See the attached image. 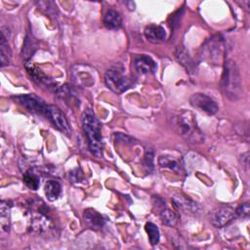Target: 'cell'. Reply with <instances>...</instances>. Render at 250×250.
Instances as JSON below:
<instances>
[{"instance_id": "44dd1931", "label": "cell", "mask_w": 250, "mask_h": 250, "mask_svg": "<svg viewBox=\"0 0 250 250\" xmlns=\"http://www.w3.org/2000/svg\"><path fill=\"white\" fill-rule=\"evenodd\" d=\"M145 229L148 235L149 238V242L151 245H155L159 242V238H160V234H159V229L158 228L153 224V223H146L145 226Z\"/></svg>"}, {"instance_id": "3957f363", "label": "cell", "mask_w": 250, "mask_h": 250, "mask_svg": "<svg viewBox=\"0 0 250 250\" xmlns=\"http://www.w3.org/2000/svg\"><path fill=\"white\" fill-rule=\"evenodd\" d=\"M82 126L88 139L89 147L93 154L98 157L103 155L104 143L101 133V122L91 108H87L82 113Z\"/></svg>"}, {"instance_id": "d6986e66", "label": "cell", "mask_w": 250, "mask_h": 250, "mask_svg": "<svg viewBox=\"0 0 250 250\" xmlns=\"http://www.w3.org/2000/svg\"><path fill=\"white\" fill-rule=\"evenodd\" d=\"M0 224L5 231L10 229V205L8 202L2 201L0 206Z\"/></svg>"}, {"instance_id": "e0dca14e", "label": "cell", "mask_w": 250, "mask_h": 250, "mask_svg": "<svg viewBox=\"0 0 250 250\" xmlns=\"http://www.w3.org/2000/svg\"><path fill=\"white\" fill-rule=\"evenodd\" d=\"M44 190H45V194H46L47 198L50 201H54V200L58 199V197L60 196V194L62 192V187L59 182L51 180L45 184Z\"/></svg>"}, {"instance_id": "9c48e42d", "label": "cell", "mask_w": 250, "mask_h": 250, "mask_svg": "<svg viewBox=\"0 0 250 250\" xmlns=\"http://www.w3.org/2000/svg\"><path fill=\"white\" fill-rule=\"evenodd\" d=\"M46 115L52 121L54 126L60 130L62 133L68 135L70 134V127L69 123L64 115V113L55 105H48Z\"/></svg>"}, {"instance_id": "603a6c76", "label": "cell", "mask_w": 250, "mask_h": 250, "mask_svg": "<svg viewBox=\"0 0 250 250\" xmlns=\"http://www.w3.org/2000/svg\"><path fill=\"white\" fill-rule=\"evenodd\" d=\"M249 211H250L249 203L244 202L235 210V214L236 216H239V217H247L249 214Z\"/></svg>"}, {"instance_id": "277c9868", "label": "cell", "mask_w": 250, "mask_h": 250, "mask_svg": "<svg viewBox=\"0 0 250 250\" xmlns=\"http://www.w3.org/2000/svg\"><path fill=\"white\" fill-rule=\"evenodd\" d=\"M104 82L107 88L115 94H122L134 85L133 78L125 73L122 63H115L106 70Z\"/></svg>"}, {"instance_id": "ac0fdd59", "label": "cell", "mask_w": 250, "mask_h": 250, "mask_svg": "<svg viewBox=\"0 0 250 250\" xmlns=\"http://www.w3.org/2000/svg\"><path fill=\"white\" fill-rule=\"evenodd\" d=\"M158 163L161 167L168 168L174 172H180L181 170L180 162L170 155H160L158 158Z\"/></svg>"}, {"instance_id": "9a60e30c", "label": "cell", "mask_w": 250, "mask_h": 250, "mask_svg": "<svg viewBox=\"0 0 250 250\" xmlns=\"http://www.w3.org/2000/svg\"><path fill=\"white\" fill-rule=\"evenodd\" d=\"M104 26L108 29H117L122 24V19L120 14L114 9H108L103 19Z\"/></svg>"}, {"instance_id": "30bf717a", "label": "cell", "mask_w": 250, "mask_h": 250, "mask_svg": "<svg viewBox=\"0 0 250 250\" xmlns=\"http://www.w3.org/2000/svg\"><path fill=\"white\" fill-rule=\"evenodd\" d=\"M235 211L229 206H221L214 209L211 213V223L216 228H223L235 218Z\"/></svg>"}, {"instance_id": "8fae6325", "label": "cell", "mask_w": 250, "mask_h": 250, "mask_svg": "<svg viewBox=\"0 0 250 250\" xmlns=\"http://www.w3.org/2000/svg\"><path fill=\"white\" fill-rule=\"evenodd\" d=\"M134 67L136 71L140 74H148L154 73L156 70L155 62L146 55H138L134 58L133 61Z\"/></svg>"}, {"instance_id": "52a82bcc", "label": "cell", "mask_w": 250, "mask_h": 250, "mask_svg": "<svg viewBox=\"0 0 250 250\" xmlns=\"http://www.w3.org/2000/svg\"><path fill=\"white\" fill-rule=\"evenodd\" d=\"M189 104L194 108H196L206 114H209V115L215 114L219 109L216 102L209 96L202 94V93L193 94L189 98Z\"/></svg>"}, {"instance_id": "5bb4252c", "label": "cell", "mask_w": 250, "mask_h": 250, "mask_svg": "<svg viewBox=\"0 0 250 250\" xmlns=\"http://www.w3.org/2000/svg\"><path fill=\"white\" fill-rule=\"evenodd\" d=\"M145 36L149 42L153 44H159L166 39V31L160 25L150 24L146 27Z\"/></svg>"}, {"instance_id": "7a4b0ae2", "label": "cell", "mask_w": 250, "mask_h": 250, "mask_svg": "<svg viewBox=\"0 0 250 250\" xmlns=\"http://www.w3.org/2000/svg\"><path fill=\"white\" fill-rule=\"evenodd\" d=\"M221 89L224 95L232 101L240 98L242 93V84L239 68L234 61L226 60L221 78Z\"/></svg>"}, {"instance_id": "8992f818", "label": "cell", "mask_w": 250, "mask_h": 250, "mask_svg": "<svg viewBox=\"0 0 250 250\" xmlns=\"http://www.w3.org/2000/svg\"><path fill=\"white\" fill-rule=\"evenodd\" d=\"M30 225L38 232L46 231L51 228L52 221L45 206L41 205L39 208H32L30 210Z\"/></svg>"}, {"instance_id": "7402d4cb", "label": "cell", "mask_w": 250, "mask_h": 250, "mask_svg": "<svg viewBox=\"0 0 250 250\" xmlns=\"http://www.w3.org/2000/svg\"><path fill=\"white\" fill-rule=\"evenodd\" d=\"M159 215H160L161 222H162L164 225H166V226H168V227H174V226L176 225V223H177V217H176L175 213H174L173 211H171L170 209H168V208H165V209H164V208H163V209L160 211Z\"/></svg>"}, {"instance_id": "6da1fadb", "label": "cell", "mask_w": 250, "mask_h": 250, "mask_svg": "<svg viewBox=\"0 0 250 250\" xmlns=\"http://www.w3.org/2000/svg\"><path fill=\"white\" fill-rule=\"evenodd\" d=\"M172 127L179 135L190 143L199 144L204 141V136L191 111L182 110L175 114L172 117Z\"/></svg>"}, {"instance_id": "4fadbf2b", "label": "cell", "mask_w": 250, "mask_h": 250, "mask_svg": "<svg viewBox=\"0 0 250 250\" xmlns=\"http://www.w3.org/2000/svg\"><path fill=\"white\" fill-rule=\"evenodd\" d=\"M7 32H9L8 27L2 26L1 37H0V66L1 67L8 65L12 58V52L8 44L9 35H7Z\"/></svg>"}, {"instance_id": "5b68a950", "label": "cell", "mask_w": 250, "mask_h": 250, "mask_svg": "<svg viewBox=\"0 0 250 250\" xmlns=\"http://www.w3.org/2000/svg\"><path fill=\"white\" fill-rule=\"evenodd\" d=\"M202 57L209 63L222 62L224 58V41L219 35H215L208 39L202 46Z\"/></svg>"}, {"instance_id": "ffe728a7", "label": "cell", "mask_w": 250, "mask_h": 250, "mask_svg": "<svg viewBox=\"0 0 250 250\" xmlns=\"http://www.w3.org/2000/svg\"><path fill=\"white\" fill-rule=\"evenodd\" d=\"M24 184L26 185V187H28L30 189H37L39 188L40 185V180L37 174H35L32 171H27L23 174V178H22Z\"/></svg>"}, {"instance_id": "2e32d148", "label": "cell", "mask_w": 250, "mask_h": 250, "mask_svg": "<svg viewBox=\"0 0 250 250\" xmlns=\"http://www.w3.org/2000/svg\"><path fill=\"white\" fill-rule=\"evenodd\" d=\"M173 202L174 206L185 213H195L198 210V206L195 202L187 199L181 195H177L173 197Z\"/></svg>"}, {"instance_id": "ba28073f", "label": "cell", "mask_w": 250, "mask_h": 250, "mask_svg": "<svg viewBox=\"0 0 250 250\" xmlns=\"http://www.w3.org/2000/svg\"><path fill=\"white\" fill-rule=\"evenodd\" d=\"M15 100L21 105L25 107L28 111H31V112L37 113V114H45L46 115L48 104H46L39 97H37L33 94H27V95H22V96H17V97H15Z\"/></svg>"}, {"instance_id": "7c38bea8", "label": "cell", "mask_w": 250, "mask_h": 250, "mask_svg": "<svg viewBox=\"0 0 250 250\" xmlns=\"http://www.w3.org/2000/svg\"><path fill=\"white\" fill-rule=\"evenodd\" d=\"M83 223L86 228L93 230H99L104 226L105 220L95 209H86L83 213Z\"/></svg>"}]
</instances>
